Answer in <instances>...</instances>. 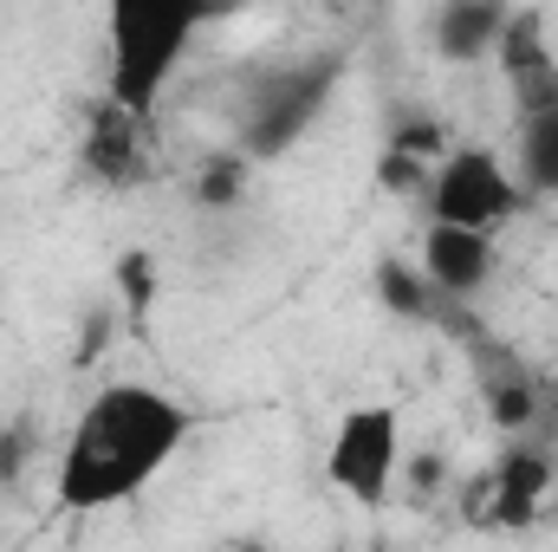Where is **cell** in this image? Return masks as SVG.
<instances>
[{"instance_id":"7","label":"cell","mask_w":558,"mask_h":552,"mask_svg":"<svg viewBox=\"0 0 558 552\" xmlns=\"http://www.w3.org/2000/svg\"><path fill=\"white\" fill-rule=\"evenodd\" d=\"M513 182L520 195H558V85L526 105L513 143Z\"/></svg>"},{"instance_id":"8","label":"cell","mask_w":558,"mask_h":552,"mask_svg":"<svg viewBox=\"0 0 558 552\" xmlns=\"http://www.w3.org/2000/svg\"><path fill=\"white\" fill-rule=\"evenodd\" d=\"M143 118L118 111L111 98L92 111V137H85V163L105 176V182H137L143 176Z\"/></svg>"},{"instance_id":"3","label":"cell","mask_w":558,"mask_h":552,"mask_svg":"<svg viewBox=\"0 0 558 552\" xmlns=\"http://www.w3.org/2000/svg\"><path fill=\"white\" fill-rule=\"evenodd\" d=\"M520 182H513V163L481 149V143H461L448 149L435 169H428V228H461V235H500L513 215H520Z\"/></svg>"},{"instance_id":"6","label":"cell","mask_w":558,"mask_h":552,"mask_svg":"<svg viewBox=\"0 0 558 552\" xmlns=\"http://www.w3.org/2000/svg\"><path fill=\"white\" fill-rule=\"evenodd\" d=\"M507 26H513V13L494 0H448V7H435L428 33L448 65H468V59H494L507 46Z\"/></svg>"},{"instance_id":"2","label":"cell","mask_w":558,"mask_h":552,"mask_svg":"<svg viewBox=\"0 0 558 552\" xmlns=\"http://www.w3.org/2000/svg\"><path fill=\"white\" fill-rule=\"evenodd\" d=\"M208 26V13L195 7H169V0H124L111 7V105L149 118L162 85L182 72V59L195 52V33Z\"/></svg>"},{"instance_id":"1","label":"cell","mask_w":558,"mask_h":552,"mask_svg":"<svg viewBox=\"0 0 558 552\" xmlns=\"http://www.w3.org/2000/svg\"><path fill=\"white\" fill-rule=\"evenodd\" d=\"M189 410L156 384H105L72 416V435L52 468V501L65 514H111L156 488V475L182 455Z\"/></svg>"},{"instance_id":"9","label":"cell","mask_w":558,"mask_h":552,"mask_svg":"<svg viewBox=\"0 0 558 552\" xmlns=\"http://www.w3.org/2000/svg\"><path fill=\"white\" fill-rule=\"evenodd\" d=\"M234 552H267V547H260V540H247V547H234Z\"/></svg>"},{"instance_id":"4","label":"cell","mask_w":558,"mask_h":552,"mask_svg":"<svg viewBox=\"0 0 558 552\" xmlns=\"http://www.w3.org/2000/svg\"><path fill=\"white\" fill-rule=\"evenodd\" d=\"M397 468H403V416L390 404H357L338 416L331 448H325V475L351 507H364V514L384 507L397 488Z\"/></svg>"},{"instance_id":"5","label":"cell","mask_w":558,"mask_h":552,"mask_svg":"<svg viewBox=\"0 0 558 552\" xmlns=\"http://www.w3.org/2000/svg\"><path fill=\"white\" fill-rule=\"evenodd\" d=\"M422 279L448 299H474L494 279V235H461V228H428L422 241Z\"/></svg>"}]
</instances>
